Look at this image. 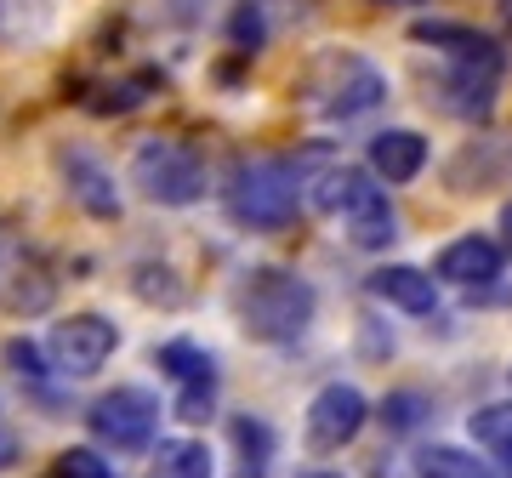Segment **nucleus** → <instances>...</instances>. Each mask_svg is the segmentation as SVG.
<instances>
[{"label": "nucleus", "instance_id": "nucleus-23", "mask_svg": "<svg viewBox=\"0 0 512 478\" xmlns=\"http://www.w3.org/2000/svg\"><path fill=\"white\" fill-rule=\"evenodd\" d=\"M228 40H234V52H262V40H268V18H262V6H256V0H239L234 12H228Z\"/></svg>", "mask_w": 512, "mask_h": 478}, {"label": "nucleus", "instance_id": "nucleus-16", "mask_svg": "<svg viewBox=\"0 0 512 478\" xmlns=\"http://www.w3.org/2000/svg\"><path fill=\"white\" fill-rule=\"evenodd\" d=\"M143 478H217V461L200 439H165Z\"/></svg>", "mask_w": 512, "mask_h": 478}, {"label": "nucleus", "instance_id": "nucleus-11", "mask_svg": "<svg viewBox=\"0 0 512 478\" xmlns=\"http://www.w3.org/2000/svg\"><path fill=\"white\" fill-rule=\"evenodd\" d=\"M52 302H57L52 262L35 257V251L23 245L18 257H12V268H6V279H0V308L18 313V319H35V313H46Z\"/></svg>", "mask_w": 512, "mask_h": 478}, {"label": "nucleus", "instance_id": "nucleus-12", "mask_svg": "<svg viewBox=\"0 0 512 478\" xmlns=\"http://www.w3.org/2000/svg\"><path fill=\"white\" fill-rule=\"evenodd\" d=\"M495 274H501V245L484 234H461L450 239L439 251V279H450V285H495Z\"/></svg>", "mask_w": 512, "mask_h": 478}, {"label": "nucleus", "instance_id": "nucleus-8", "mask_svg": "<svg viewBox=\"0 0 512 478\" xmlns=\"http://www.w3.org/2000/svg\"><path fill=\"white\" fill-rule=\"evenodd\" d=\"M114 348H120V331H114L109 313H69V319H57L52 331H46V365H52V376H97V370L114 359Z\"/></svg>", "mask_w": 512, "mask_h": 478}, {"label": "nucleus", "instance_id": "nucleus-19", "mask_svg": "<svg viewBox=\"0 0 512 478\" xmlns=\"http://www.w3.org/2000/svg\"><path fill=\"white\" fill-rule=\"evenodd\" d=\"M473 439H478V450H490V456H501V461H512V399H501V405H484V410H473Z\"/></svg>", "mask_w": 512, "mask_h": 478}, {"label": "nucleus", "instance_id": "nucleus-32", "mask_svg": "<svg viewBox=\"0 0 512 478\" xmlns=\"http://www.w3.org/2000/svg\"><path fill=\"white\" fill-rule=\"evenodd\" d=\"M501 12H507V29H512V0H501Z\"/></svg>", "mask_w": 512, "mask_h": 478}, {"label": "nucleus", "instance_id": "nucleus-17", "mask_svg": "<svg viewBox=\"0 0 512 478\" xmlns=\"http://www.w3.org/2000/svg\"><path fill=\"white\" fill-rule=\"evenodd\" d=\"M148 92H154V74H120V80H103L86 92V109L92 114H131L143 109Z\"/></svg>", "mask_w": 512, "mask_h": 478}, {"label": "nucleus", "instance_id": "nucleus-31", "mask_svg": "<svg viewBox=\"0 0 512 478\" xmlns=\"http://www.w3.org/2000/svg\"><path fill=\"white\" fill-rule=\"evenodd\" d=\"M376 6H421V0H376Z\"/></svg>", "mask_w": 512, "mask_h": 478}, {"label": "nucleus", "instance_id": "nucleus-28", "mask_svg": "<svg viewBox=\"0 0 512 478\" xmlns=\"http://www.w3.org/2000/svg\"><path fill=\"white\" fill-rule=\"evenodd\" d=\"M12 461H18V439H12V433H6V427H0V473H6V467H12Z\"/></svg>", "mask_w": 512, "mask_h": 478}, {"label": "nucleus", "instance_id": "nucleus-5", "mask_svg": "<svg viewBox=\"0 0 512 478\" xmlns=\"http://www.w3.org/2000/svg\"><path fill=\"white\" fill-rule=\"evenodd\" d=\"M308 200L348 222V239L359 251H382L399 234V217H393L387 194L376 188V177H365L353 166H319V177L308 183Z\"/></svg>", "mask_w": 512, "mask_h": 478}, {"label": "nucleus", "instance_id": "nucleus-1", "mask_svg": "<svg viewBox=\"0 0 512 478\" xmlns=\"http://www.w3.org/2000/svg\"><path fill=\"white\" fill-rule=\"evenodd\" d=\"M410 40L444 52V80H439L444 109L461 114V120H490L495 92H501V74H507L501 46H495L490 35L467 29V23H444V18L410 23Z\"/></svg>", "mask_w": 512, "mask_h": 478}, {"label": "nucleus", "instance_id": "nucleus-9", "mask_svg": "<svg viewBox=\"0 0 512 478\" xmlns=\"http://www.w3.org/2000/svg\"><path fill=\"white\" fill-rule=\"evenodd\" d=\"M57 177L69 188V200L86 211L92 222H120L126 200H120V183H114V171L103 166V154L86 143H63L57 148Z\"/></svg>", "mask_w": 512, "mask_h": 478}, {"label": "nucleus", "instance_id": "nucleus-30", "mask_svg": "<svg viewBox=\"0 0 512 478\" xmlns=\"http://www.w3.org/2000/svg\"><path fill=\"white\" fill-rule=\"evenodd\" d=\"M296 478H342V473H325V467H313V473H296Z\"/></svg>", "mask_w": 512, "mask_h": 478}, {"label": "nucleus", "instance_id": "nucleus-20", "mask_svg": "<svg viewBox=\"0 0 512 478\" xmlns=\"http://www.w3.org/2000/svg\"><path fill=\"white\" fill-rule=\"evenodd\" d=\"M0 365L12 370V382L18 387H29V393H46V353L35 348V342H23V336H12L6 348H0Z\"/></svg>", "mask_w": 512, "mask_h": 478}, {"label": "nucleus", "instance_id": "nucleus-26", "mask_svg": "<svg viewBox=\"0 0 512 478\" xmlns=\"http://www.w3.org/2000/svg\"><path fill=\"white\" fill-rule=\"evenodd\" d=\"M421 416H427V399H421V393H393L382 405V422L393 427V433H416Z\"/></svg>", "mask_w": 512, "mask_h": 478}, {"label": "nucleus", "instance_id": "nucleus-6", "mask_svg": "<svg viewBox=\"0 0 512 478\" xmlns=\"http://www.w3.org/2000/svg\"><path fill=\"white\" fill-rule=\"evenodd\" d=\"M131 183L148 205H165V211H183V205H200L205 188H211V171H205V154L194 143H177V137H148L131 154Z\"/></svg>", "mask_w": 512, "mask_h": 478}, {"label": "nucleus", "instance_id": "nucleus-25", "mask_svg": "<svg viewBox=\"0 0 512 478\" xmlns=\"http://www.w3.org/2000/svg\"><path fill=\"white\" fill-rule=\"evenodd\" d=\"M217 370H211V376H194V382H183L177 387V416H183V422H205V416H211V410H217Z\"/></svg>", "mask_w": 512, "mask_h": 478}, {"label": "nucleus", "instance_id": "nucleus-21", "mask_svg": "<svg viewBox=\"0 0 512 478\" xmlns=\"http://www.w3.org/2000/svg\"><path fill=\"white\" fill-rule=\"evenodd\" d=\"M228 433H234V450L245 467H268V456H274V427L256 422V416H234Z\"/></svg>", "mask_w": 512, "mask_h": 478}, {"label": "nucleus", "instance_id": "nucleus-22", "mask_svg": "<svg viewBox=\"0 0 512 478\" xmlns=\"http://www.w3.org/2000/svg\"><path fill=\"white\" fill-rule=\"evenodd\" d=\"M421 478H490V467H478V456H467L456 444H433L421 456Z\"/></svg>", "mask_w": 512, "mask_h": 478}, {"label": "nucleus", "instance_id": "nucleus-2", "mask_svg": "<svg viewBox=\"0 0 512 478\" xmlns=\"http://www.w3.org/2000/svg\"><path fill=\"white\" fill-rule=\"evenodd\" d=\"M313 308H319V296L308 279L291 268H274V262L251 268L234 296V313L251 342H296L313 325Z\"/></svg>", "mask_w": 512, "mask_h": 478}, {"label": "nucleus", "instance_id": "nucleus-10", "mask_svg": "<svg viewBox=\"0 0 512 478\" xmlns=\"http://www.w3.org/2000/svg\"><path fill=\"white\" fill-rule=\"evenodd\" d=\"M370 405L365 393L353 382H330L313 393L308 416H302V439H308V450H319V456H330V450H342V444L359 439V427H365Z\"/></svg>", "mask_w": 512, "mask_h": 478}, {"label": "nucleus", "instance_id": "nucleus-27", "mask_svg": "<svg viewBox=\"0 0 512 478\" xmlns=\"http://www.w3.org/2000/svg\"><path fill=\"white\" fill-rule=\"evenodd\" d=\"M18 251H23V239L0 222V279H6V268H12V257H18Z\"/></svg>", "mask_w": 512, "mask_h": 478}, {"label": "nucleus", "instance_id": "nucleus-3", "mask_svg": "<svg viewBox=\"0 0 512 478\" xmlns=\"http://www.w3.org/2000/svg\"><path fill=\"white\" fill-rule=\"evenodd\" d=\"M296 97H302V109L319 114V120H359V114L387 103V74L376 69L365 52L330 46V52H313V63L302 69Z\"/></svg>", "mask_w": 512, "mask_h": 478}, {"label": "nucleus", "instance_id": "nucleus-24", "mask_svg": "<svg viewBox=\"0 0 512 478\" xmlns=\"http://www.w3.org/2000/svg\"><path fill=\"white\" fill-rule=\"evenodd\" d=\"M46 478H114V467L97 450H86V444H69V450L52 456V473Z\"/></svg>", "mask_w": 512, "mask_h": 478}, {"label": "nucleus", "instance_id": "nucleus-29", "mask_svg": "<svg viewBox=\"0 0 512 478\" xmlns=\"http://www.w3.org/2000/svg\"><path fill=\"white\" fill-rule=\"evenodd\" d=\"M501 245H507V251H512V200L501 205Z\"/></svg>", "mask_w": 512, "mask_h": 478}, {"label": "nucleus", "instance_id": "nucleus-18", "mask_svg": "<svg viewBox=\"0 0 512 478\" xmlns=\"http://www.w3.org/2000/svg\"><path fill=\"white\" fill-rule=\"evenodd\" d=\"M154 365H160L171 382L183 387V382H194V376H211V370H217V359H211L200 342H183V336H177V342H160V348H154Z\"/></svg>", "mask_w": 512, "mask_h": 478}, {"label": "nucleus", "instance_id": "nucleus-15", "mask_svg": "<svg viewBox=\"0 0 512 478\" xmlns=\"http://www.w3.org/2000/svg\"><path fill=\"white\" fill-rule=\"evenodd\" d=\"M57 18V0H0V46H35Z\"/></svg>", "mask_w": 512, "mask_h": 478}, {"label": "nucleus", "instance_id": "nucleus-14", "mask_svg": "<svg viewBox=\"0 0 512 478\" xmlns=\"http://www.w3.org/2000/svg\"><path fill=\"white\" fill-rule=\"evenodd\" d=\"M427 166V137L421 131H382L370 137V171L382 183H416Z\"/></svg>", "mask_w": 512, "mask_h": 478}, {"label": "nucleus", "instance_id": "nucleus-13", "mask_svg": "<svg viewBox=\"0 0 512 478\" xmlns=\"http://www.w3.org/2000/svg\"><path fill=\"white\" fill-rule=\"evenodd\" d=\"M370 296L387 302V308H399V313H433L439 308V285H433V274H421V268H410V262L376 268V274H370Z\"/></svg>", "mask_w": 512, "mask_h": 478}, {"label": "nucleus", "instance_id": "nucleus-4", "mask_svg": "<svg viewBox=\"0 0 512 478\" xmlns=\"http://www.w3.org/2000/svg\"><path fill=\"white\" fill-rule=\"evenodd\" d=\"M222 205L239 228L251 234H279L296 222V205H302V183L296 171L274 154H251L228 171V188H222Z\"/></svg>", "mask_w": 512, "mask_h": 478}, {"label": "nucleus", "instance_id": "nucleus-7", "mask_svg": "<svg viewBox=\"0 0 512 478\" xmlns=\"http://www.w3.org/2000/svg\"><path fill=\"white\" fill-rule=\"evenodd\" d=\"M86 427H92V439L109 444V450H143V444L160 433V393H154V387H137V382L109 387V393L92 399Z\"/></svg>", "mask_w": 512, "mask_h": 478}]
</instances>
